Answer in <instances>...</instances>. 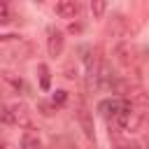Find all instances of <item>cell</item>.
I'll use <instances>...</instances> for the list:
<instances>
[{"label": "cell", "instance_id": "obj_1", "mask_svg": "<svg viewBox=\"0 0 149 149\" xmlns=\"http://www.w3.org/2000/svg\"><path fill=\"white\" fill-rule=\"evenodd\" d=\"M0 44H2V56L12 63L16 61H26L30 54H33V47L30 42H26L23 37L19 35H2L0 37Z\"/></svg>", "mask_w": 149, "mask_h": 149}, {"label": "cell", "instance_id": "obj_2", "mask_svg": "<svg viewBox=\"0 0 149 149\" xmlns=\"http://www.w3.org/2000/svg\"><path fill=\"white\" fill-rule=\"evenodd\" d=\"M130 107L133 105H130L128 98H105V100L98 102V112L105 119H112V116H116V114H121V112H126Z\"/></svg>", "mask_w": 149, "mask_h": 149}, {"label": "cell", "instance_id": "obj_3", "mask_svg": "<svg viewBox=\"0 0 149 149\" xmlns=\"http://www.w3.org/2000/svg\"><path fill=\"white\" fill-rule=\"evenodd\" d=\"M9 109H12L14 126H19L21 130H33V112L26 102H12Z\"/></svg>", "mask_w": 149, "mask_h": 149}, {"label": "cell", "instance_id": "obj_4", "mask_svg": "<svg viewBox=\"0 0 149 149\" xmlns=\"http://www.w3.org/2000/svg\"><path fill=\"white\" fill-rule=\"evenodd\" d=\"M128 30H130V26H128L126 16L114 14V16L107 21V26H105V37H109V40H121V37L128 35Z\"/></svg>", "mask_w": 149, "mask_h": 149}, {"label": "cell", "instance_id": "obj_5", "mask_svg": "<svg viewBox=\"0 0 149 149\" xmlns=\"http://www.w3.org/2000/svg\"><path fill=\"white\" fill-rule=\"evenodd\" d=\"M63 47H65V35L63 30H58L56 26H49L47 28V51L49 56H61L63 54Z\"/></svg>", "mask_w": 149, "mask_h": 149}, {"label": "cell", "instance_id": "obj_6", "mask_svg": "<svg viewBox=\"0 0 149 149\" xmlns=\"http://www.w3.org/2000/svg\"><path fill=\"white\" fill-rule=\"evenodd\" d=\"M77 121H79V126H81L84 135H86L88 140H93V137H95V128H93V114H91V109H88L84 102L77 107Z\"/></svg>", "mask_w": 149, "mask_h": 149}, {"label": "cell", "instance_id": "obj_7", "mask_svg": "<svg viewBox=\"0 0 149 149\" xmlns=\"http://www.w3.org/2000/svg\"><path fill=\"white\" fill-rule=\"evenodd\" d=\"M114 56H116L119 65H121L126 72L135 68V56H133V49H130L128 44H119V47L114 49Z\"/></svg>", "mask_w": 149, "mask_h": 149}, {"label": "cell", "instance_id": "obj_8", "mask_svg": "<svg viewBox=\"0 0 149 149\" xmlns=\"http://www.w3.org/2000/svg\"><path fill=\"white\" fill-rule=\"evenodd\" d=\"M56 14L61 19H74V16H79V2L77 0H58Z\"/></svg>", "mask_w": 149, "mask_h": 149}, {"label": "cell", "instance_id": "obj_9", "mask_svg": "<svg viewBox=\"0 0 149 149\" xmlns=\"http://www.w3.org/2000/svg\"><path fill=\"white\" fill-rule=\"evenodd\" d=\"M21 149H42V142L33 130H26L21 137Z\"/></svg>", "mask_w": 149, "mask_h": 149}, {"label": "cell", "instance_id": "obj_10", "mask_svg": "<svg viewBox=\"0 0 149 149\" xmlns=\"http://www.w3.org/2000/svg\"><path fill=\"white\" fill-rule=\"evenodd\" d=\"M37 70H40V88H42V91H49V88H51V72H49V65H47V63H40Z\"/></svg>", "mask_w": 149, "mask_h": 149}, {"label": "cell", "instance_id": "obj_11", "mask_svg": "<svg viewBox=\"0 0 149 149\" xmlns=\"http://www.w3.org/2000/svg\"><path fill=\"white\" fill-rule=\"evenodd\" d=\"M2 79H5V86H7V88H14L16 93H21V91H26V84H23V79H19V77H14L12 72H5V74H2Z\"/></svg>", "mask_w": 149, "mask_h": 149}, {"label": "cell", "instance_id": "obj_12", "mask_svg": "<svg viewBox=\"0 0 149 149\" xmlns=\"http://www.w3.org/2000/svg\"><path fill=\"white\" fill-rule=\"evenodd\" d=\"M107 12V0H91V14L93 19H102Z\"/></svg>", "mask_w": 149, "mask_h": 149}, {"label": "cell", "instance_id": "obj_13", "mask_svg": "<svg viewBox=\"0 0 149 149\" xmlns=\"http://www.w3.org/2000/svg\"><path fill=\"white\" fill-rule=\"evenodd\" d=\"M9 16H12V14H9V2H7V0H2V2H0V23H2V26H7V23L12 21Z\"/></svg>", "mask_w": 149, "mask_h": 149}, {"label": "cell", "instance_id": "obj_14", "mask_svg": "<svg viewBox=\"0 0 149 149\" xmlns=\"http://www.w3.org/2000/svg\"><path fill=\"white\" fill-rule=\"evenodd\" d=\"M65 100H68V91H63V88H58V91L54 93V98H51V102H54L56 107H58V105H63Z\"/></svg>", "mask_w": 149, "mask_h": 149}, {"label": "cell", "instance_id": "obj_15", "mask_svg": "<svg viewBox=\"0 0 149 149\" xmlns=\"http://www.w3.org/2000/svg\"><path fill=\"white\" fill-rule=\"evenodd\" d=\"M2 123H7V126H12V123H14V119H12V109H9V105H5V107H2Z\"/></svg>", "mask_w": 149, "mask_h": 149}, {"label": "cell", "instance_id": "obj_16", "mask_svg": "<svg viewBox=\"0 0 149 149\" xmlns=\"http://www.w3.org/2000/svg\"><path fill=\"white\" fill-rule=\"evenodd\" d=\"M40 109H42V114H54V109H56V105L54 102H40Z\"/></svg>", "mask_w": 149, "mask_h": 149}, {"label": "cell", "instance_id": "obj_17", "mask_svg": "<svg viewBox=\"0 0 149 149\" xmlns=\"http://www.w3.org/2000/svg\"><path fill=\"white\" fill-rule=\"evenodd\" d=\"M65 77H68V79H77V77H79V74H77V65H74V68H72V63L65 65Z\"/></svg>", "mask_w": 149, "mask_h": 149}, {"label": "cell", "instance_id": "obj_18", "mask_svg": "<svg viewBox=\"0 0 149 149\" xmlns=\"http://www.w3.org/2000/svg\"><path fill=\"white\" fill-rule=\"evenodd\" d=\"M68 30H70V33H79V30H81V23H79V21H72V23L68 26Z\"/></svg>", "mask_w": 149, "mask_h": 149}, {"label": "cell", "instance_id": "obj_19", "mask_svg": "<svg viewBox=\"0 0 149 149\" xmlns=\"http://www.w3.org/2000/svg\"><path fill=\"white\" fill-rule=\"evenodd\" d=\"M112 149H133V147H128V144H116V147H112Z\"/></svg>", "mask_w": 149, "mask_h": 149}, {"label": "cell", "instance_id": "obj_20", "mask_svg": "<svg viewBox=\"0 0 149 149\" xmlns=\"http://www.w3.org/2000/svg\"><path fill=\"white\" fill-rule=\"evenodd\" d=\"M37 2H44V0H37Z\"/></svg>", "mask_w": 149, "mask_h": 149}, {"label": "cell", "instance_id": "obj_21", "mask_svg": "<svg viewBox=\"0 0 149 149\" xmlns=\"http://www.w3.org/2000/svg\"><path fill=\"white\" fill-rule=\"evenodd\" d=\"M142 2H149V0H142Z\"/></svg>", "mask_w": 149, "mask_h": 149}]
</instances>
